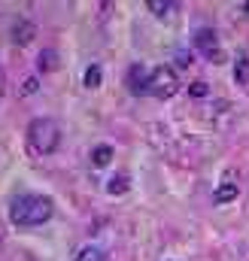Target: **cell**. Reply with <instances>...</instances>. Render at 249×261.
<instances>
[{"label": "cell", "instance_id": "obj_12", "mask_svg": "<svg viewBox=\"0 0 249 261\" xmlns=\"http://www.w3.org/2000/svg\"><path fill=\"white\" fill-rule=\"evenodd\" d=\"M234 79L237 82H249V58H237V64H234Z\"/></svg>", "mask_w": 249, "mask_h": 261}, {"label": "cell", "instance_id": "obj_5", "mask_svg": "<svg viewBox=\"0 0 249 261\" xmlns=\"http://www.w3.org/2000/svg\"><path fill=\"white\" fill-rule=\"evenodd\" d=\"M149 79H152V73L146 70V64H131V70H128V85H131L134 94H146L149 91Z\"/></svg>", "mask_w": 249, "mask_h": 261}, {"label": "cell", "instance_id": "obj_3", "mask_svg": "<svg viewBox=\"0 0 249 261\" xmlns=\"http://www.w3.org/2000/svg\"><path fill=\"white\" fill-rule=\"evenodd\" d=\"M177 88H180V82H177V73H173L170 67H158V70H152L149 94H155L158 100H167V97L177 94Z\"/></svg>", "mask_w": 249, "mask_h": 261}, {"label": "cell", "instance_id": "obj_15", "mask_svg": "<svg viewBox=\"0 0 249 261\" xmlns=\"http://www.w3.org/2000/svg\"><path fill=\"white\" fill-rule=\"evenodd\" d=\"M188 94H191V97H207V94H210V85H207V82H191V85H188Z\"/></svg>", "mask_w": 249, "mask_h": 261}, {"label": "cell", "instance_id": "obj_14", "mask_svg": "<svg viewBox=\"0 0 249 261\" xmlns=\"http://www.w3.org/2000/svg\"><path fill=\"white\" fill-rule=\"evenodd\" d=\"M76 261H104V252L97 249V246H85L82 252H79V258Z\"/></svg>", "mask_w": 249, "mask_h": 261}, {"label": "cell", "instance_id": "obj_6", "mask_svg": "<svg viewBox=\"0 0 249 261\" xmlns=\"http://www.w3.org/2000/svg\"><path fill=\"white\" fill-rule=\"evenodd\" d=\"M34 34H37L34 21H28V18H15V21H12L9 37H12V43H15V46H28V43L34 40Z\"/></svg>", "mask_w": 249, "mask_h": 261}, {"label": "cell", "instance_id": "obj_8", "mask_svg": "<svg viewBox=\"0 0 249 261\" xmlns=\"http://www.w3.org/2000/svg\"><path fill=\"white\" fill-rule=\"evenodd\" d=\"M146 9H149V12H155L158 18H167V15L177 9V3H167V0H149V3H146Z\"/></svg>", "mask_w": 249, "mask_h": 261}, {"label": "cell", "instance_id": "obj_2", "mask_svg": "<svg viewBox=\"0 0 249 261\" xmlns=\"http://www.w3.org/2000/svg\"><path fill=\"white\" fill-rule=\"evenodd\" d=\"M28 143H31V149L40 152V155L55 152L58 143H61V128H58V122H55V119H34L31 128H28Z\"/></svg>", "mask_w": 249, "mask_h": 261}, {"label": "cell", "instance_id": "obj_13", "mask_svg": "<svg viewBox=\"0 0 249 261\" xmlns=\"http://www.w3.org/2000/svg\"><path fill=\"white\" fill-rule=\"evenodd\" d=\"M237 197V186H222L216 195H213V200L216 203H228V200H234Z\"/></svg>", "mask_w": 249, "mask_h": 261}, {"label": "cell", "instance_id": "obj_11", "mask_svg": "<svg viewBox=\"0 0 249 261\" xmlns=\"http://www.w3.org/2000/svg\"><path fill=\"white\" fill-rule=\"evenodd\" d=\"M101 79H104L101 64H91L88 70H85V88H97V85H101Z\"/></svg>", "mask_w": 249, "mask_h": 261}, {"label": "cell", "instance_id": "obj_16", "mask_svg": "<svg viewBox=\"0 0 249 261\" xmlns=\"http://www.w3.org/2000/svg\"><path fill=\"white\" fill-rule=\"evenodd\" d=\"M37 88H40V82H37V79H28V82L21 85V91H24V94H34Z\"/></svg>", "mask_w": 249, "mask_h": 261}, {"label": "cell", "instance_id": "obj_1", "mask_svg": "<svg viewBox=\"0 0 249 261\" xmlns=\"http://www.w3.org/2000/svg\"><path fill=\"white\" fill-rule=\"evenodd\" d=\"M52 197L46 195H18L12 197V203H9V219H12V225H18V228H34V225H43V222H49L52 219Z\"/></svg>", "mask_w": 249, "mask_h": 261}, {"label": "cell", "instance_id": "obj_4", "mask_svg": "<svg viewBox=\"0 0 249 261\" xmlns=\"http://www.w3.org/2000/svg\"><path fill=\"white\" fill-rule=\"evenodd\" d=\"M191 43H194V49H197L204 58H210L213 64L222 61V49H219V40H216V31H213V28H201V31H194Z\"/></svg>", "mask_w": 249, "mask_h": 261}, {"label": "cell", "instance_id": "obj_10", "mask_svg": "<svg viewBox=\"0 0 249 261\" xmlns=\"http://www.w3.org/2000/svg\"><path fill=\"white\" fill-rule=\"evenodd\" d=\"M128 186H131V179L119 173V176H113V179H110V186H107V192H110V195L116 197V195H124V192H128Z\"/></svg>", "mask_w": 249, "mask_h": 261}, {"label": "cell", "instance_id": "obj_9", "mask_svg": "<svg viewBox=\"0 0 249 261\" xmlns=\"http://www.w3.org/2000/svg\"><path fill=\"white\" fill-rule=\"evenodd\" d=\"M37 67H40L43 73H46V70H55V67H58V52H55V49H43L40 58H37Z\"/></svg>", "mask_w": 249, "mask_h": 261}, {"label": "cell", "instance_id": "obj_17", "mask_svg": "<svg viewBox=\"0 0 249 261\" xmlns=\"http://www.w3.org/2000/svg\"><path fill=\"white\" fill-rule=\"evenodd\" d=\"M243 12H246V15H249V3H243Z\"/></svg>", "mask_w": 249, "mask_h": 261}, {"label": "cell", "instance_id": "obj_7", "mask_svg": "<svg viewBox=\"0 0 249 261\" xmlns=\"http://www.w3.org/2000/svg\"><path fill=\"white\" fill-rule=\"evenodd\" d=\"M110 161H113V146H94L91 164H94V167H107Z\"/></svg>", "mask_w": 249, "mask_h": 261}]
</instances>
